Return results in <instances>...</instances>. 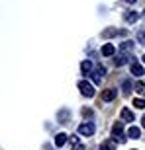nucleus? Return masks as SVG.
Here are the masks:
<instances>
[{
	"label": "nucleus",
	"instance_id": "14",
	"mask_svg": "<svg viewBox=\"0 0 145 150\" xmlns=\"http://www.w3.org/2000/svg\"><path fill=\"white\" fill-rule=\"evenodd\" d=\"M122 86H123L122 92H123L126 96H129V94H131V90H135V84H131V80H123Z\"/></svg>",
	"mask_w": 145,
	"mask_h": 150
},
{
	"label": "nucleus",
	"instance_id": "21",
	"mask_svg": "<svg viewBox=\"0 0 145 150\" xmlns=\"http://www.w3.org/2000/svg\"><path fill=\"white\" fill-rule=\"evenodd\" d=\"M104 146H106L108 150H116V140H106V142H104Z\"/></svg>",
	"mask_w": 145,
	"mask_h": 150
},
{
	"label": "nucleus",
	"instance_id": "23",
	"mask_svg": "<svg viewBox=\"0 0 145 150\" xmlns=\"http://www.w3.org/2000/svg\"><path fill=\"white\" fill-rule=\"evenodd\" d=\"M137 39H139V43L145 47V31H139V35H137Z\"/></svg>",
	"mask_w": 145,
	"mask_h": 150
},
{
	"label": "nucleus",
	"instance_id": "1",
	"mask_svg": "<svg viewBox=\"0 0 145 150\" xmlns=\"http://www.w3.org/2000/svg\"><path fill=\"white\" fill-rule=\"evenodd\" d=\"M77 133L80 134V137H92V134L96 133V125H94L92 121L80 123V125H78V129H77Z\"/></svg>",
	"mask_w": 145,
	"mask_h": 150
},
{
	"label": "nucleus",
	"instance_id": "4",
	"mask_svg": "<svg viewBox=\"0 0 145 150\" xmlns=\"http://www.w3.org/2000/svg\"><path fill=\"white\" fill-rule=\"evenodd\" d=\"M122 133H123V125H122V121H116L114 125H112V134H114V139L118 137V140H120V142L123 140Z\"/></svg>",
	"mask_w": 145,
	"mask_h": 150
},
{
	"label": "nucleus",
	"instance_id": "13",
	"mask_svg": "<svg viewBox=\"0 0 145 150\" xmlns=\"http://www.w3.org/2000/svg\"><path fill=\"white\" fill-rule=\"evenodd\" d=\"M67 140H69V134H65V133H59V134L55 137V146H57V148H61V146L65 144Z\"/></svg>",
	"mask_w": 145,
	"mask_h": 150
},
{
	"label": "nucleus",
	"instance_id": "12",
	"mask_svg": "<svg viewBox=\"0 0 145 150\" xmlns=\"http://www.w3.org/2000/svg\"><path fill=\"white\" fill-rule=\"evenodd\" d=\"M100 53H102L104 57H112L114 53H116V47H114L112 43H106L104 47H102V51H100Z\"/></svg>",
	"mask_w": 145,
	"mask_h": 150
},
{
	"label": "nucleus",
	"instance_id": "19",
	"mask_svg": "<svg viewBox=\"0 0 145 150\" xmlns=\"http://www.w3.org/2000/svg\"><path fill=\"white\" fill-rule=\"evenodd\" d=\"M134 105L137 107V109H145V100H143V98H135V100H134Z\"/></svg>",
	"mask_w": 145,
	"mask_h": 150
},
{
	"label": "nucleus",
	"instance_id": "16",
	"mask_svg": "<svg viewBox=\"0 0 145 150\" xmlns=\"http://www.w3.org/2000/svg\"><path fill=\"white\" fill-rule=\"evenodd\" d=\"M120 51H122V53L134 51V41H123V43H120Z\"/></svg>",
	"mask_w": 145,
	"mask_h": 150
},
{
	"label": "nucleus",
	"instance_id": "10",
	"mask_svg": "<svg viewBox=\"0 0 145 150\" xmlns=\"http://www.w3.org/2000/svg\"><path fill=\"white\" fill-rule=\"evenodd\" d=\"M135 62L134 59H129V55H120V57H116V59H114V64H116V67H122V64H126V62Z\"/></svg>",
	"mask_w": 145,
	"mask_h": 150
},
{
	"label": "nucleus",
	"instance_id": "28",
	"mask_svg": "<svg viewBox=\"0 0 145 150\" xmlns=\"http://www.w3.org/2000/svg\"><path fill=\"white\" fill-rule=\"evenodd\" d=\"M143 16H145V10H143Z\"/></svg>",
	"mask_w": 145,
	"mask_h": 150
},
{
	"label": "nucleus",
	"instance_id": "3",
	"mask_svg": "<svg viewBox=\"0 0 145 150\" xmlns=\"http://www.w3.org/2000/svg\"><path fill=\"white\" fill-rule=\"evenodd\" d=\"M90 76H92V82H94V84H100L102 78L106 76V68H104V67H96L94 70L90 72Z\"/></svg>",
	"mask_w": 145,
	"mask_h": 150
},
{
	"label": "nucleus",
	"instance_id": "8",
	"mask_svg": "<svg viewBox=\"0 0 145 150\" xmlns=\"http://www.w3.org/2000/svg\"><path fill=\"white\" fill-rule=\"evenodd\" d=\"M69 119H71V111H69V109H61V111L57 113V121L61 123V125H65Z\"/></svg>",
	"mask_w": 145,
	"mask_h": 150
},
{
	"label": "nucleus",
	"instance_id": "20",
	"mask_svg": "<svg viewBox=\"0 0 145 150\" xmlns=\"http://www.w3.org/2000/svg\"><path fill=\"white\" fill-rule=\"evenodd\" d=\"M135 92H137L139 96H145V84L143 82H137V84H135Z\"/></svg>",
	"mask_w": 145,
	"mask_h": 150
},
{
	"label": "nucleus",
	"instance_id": "18",
	"mask_svg": "<svg viewBox=\"0 0 145 150\" xmlns=\"http://www.w3.org/2000/svg\"><path fill=\"white\" fill-rule=\"evenodd\" d=\"M137 14H135V12H126V14H123V20H126V22L128 23H134V22H137Z\"/></svg>",
	"mask_w": 145,
	"mask_h": 150
},
{
	"label": "nucleus",
	"instance_id": "24",
	"mask_svg": "<svg viewBox=\"0 0 145 150\" xmlns=\"http://www.w3.org/2000/svg\"><path fill=\"white\" fill-rule=\"evenodd\" d=\"M126 2H128V4H135V2H137V0H126Z\"/></svg>",
	"mask_w": 145,
	"mask_h": 150
},
{
	"label": "nucleus",
	"instance_id": "17",
	"mask_svg": "<svg viewBox=\"0 0 145 150\" xmlns=\"http://www.w3.org/2000/svg\"><path fill=\"white\" fill-rule=\"evenodd\" d=\"M128 137H131V139H139L141 137V129L139 127H129L128 129Z\"/></svg>",
	"mask_w": 145,
	"mask_h": 150
},
{
	"label": "nucleus",
	"instance_id": "26",
	"mask_svg": "<svg viewBox=\"0 0 145 150\" xmlns=\"http://www.w3.org/2000/svg\"><path fill=\"white\" fill-rule=\"evenodd\" d=\"M100 150H108V148H106V146H104V144H102V146H100Z\"/></svg>",
	"mask_w": 145,
	"mask_h": 150
},
{
	"label": "nucleus",
	"instance_id": "22",
	"mask_svg": "<svg viewBox=\"0 0 145 150\" xmlns=\"http://www.w3.org/2000/svg\"><path fill=\"white\" fill-rule=\"evenodd\" d=\"M80 113H83V115H86L88 119L92 117V109H90V107H83V111H80Z\"/></svg>",
	"mask_w": 145,
	"mask_h": 150
},
{
	"label": "nucleus",
	"instance_id": "6",
	"mask_svg": "<svg viewBox=\"0 0 145 150\" xmlns=\"http://www.w3.org/2000/svg\"><path fill=\"white\" fill-rule=\"evenodd\" d=\"M69 144L72 146V150H84V144L78 140L77 134H71V137H69Z\"/></svg>",
	"mask_w": 145,
	"mask_h": 150
},
{
	"label": "nucleus",
	"instance_id": "15",
	"mask_svg": "<svg viewBox=\"0 0 145 150\" xmlns=\"http://www.w3.org/2000/svg\"><path fill=\"white\" fill-rule=\"evenodd\" d=\"M80 72H83V74H90V72H92V62H90L88 59L80 62Z\"/></svg>",
	"mask_w": 145,
	"mask_h": 150
},
{
	"label": "nucleus",
	"instance_id": "9",
	"mask_svg": "<svg viewBox=\"0 0 145 150\" xmlns=\"http://www.w3.org/2000/svg\"><path fill=\"white\" fill-rule=\"evenodd\" d=\"M114 35H120V31H118L116 28H106V29L100 33V37H102V39H110V37H114Z\"/></svg>",
	"mask_w": 145,
	"mask_h": 150
},
{
	"label": "nucleus",
	"instance_id": "11",
	"mask_svg": "<svg viewBox=\"0 0 145 150\" xmlns=\"http://www.w3.org/2000/svg\"><path fill=\"white\" fill-rule=\"evenodd\" d=\"M122 119H123V121H128V123H134L135 115H134V111H131V109L123 107V109H122Z\"/></svg>",
	"mask_w": 145,
	"mask_h": 150
},
{
	"label": "nucleus",
	"instance_id": "5",
	"mask_svg": "<svg viewBox=\"0 0 145 150\" xmlns=\"http://www.w3.org/2000/svg\"><path fill=\"white\" fill-rule=\"evenodd\" d=\"M100 100H102V101H106V103L114 101V100H116V90H112V88H108V90H102Z\"/></svg>",
	"mask_w": 145,
	"mask_h": 150
},
{
	"label": "nucleus",
	"instance_id": "25",
	"mask_svg": "<svg viewBox=\"0 0 145 150\" xmlns=\"http://www.w3.org/2000/svg\"><path fill=\"white\" fill-rule=\"evenodd\" d=\"M141 125H143V127H145V115H143V119H141Z\"/></svg>",
	"mask_w": 145,
	"mask_h": 150
},
{
	"label": "nucleus",
	"instance_id": "7",
	"mask_svg": "<svg viewBox=\"0 0 145 150\" xmlns=\"http://www.w3.org/2000/svg\"><path fill=\"white\" fill-rule=\"evenodd\" d=\"M131 74L134 76H143L145 74V68H143V64H139V62H131Z\"/></svg>",
	"mask_w": 145,
	"mask_h": 150
},
{
	"label": "nucleus",
	"instance_id": "2",
	"mask_svg": "<svg viewBox=\"0 0 145 150\" xmlns=\"http://www.w3.org/2000/svg\"><path fill=\"white\" fill-rule=\"evenodd\" d=\"M77 86H78V90H80V94H83L84 98H94V88H92V84H90V82L80 80Z\"/></svg>",
	"mask_w": 145,
	"mask_h": 150
},
{
	"label": "nucleus",
	"instance_id": "27",
	"mask_svg": "<svg viewBox=\"0 0 145 150\" xmlns=\"http://www.w3.org/2000/svg\"><path fill=\"white\" fill-rule=\"evenodd\" d=\"M141 61H143V64H145V55H143V57H141Z\"/></svg>",
	"mask_w": 145,
	"mask_h": 150
}]
</instances>
